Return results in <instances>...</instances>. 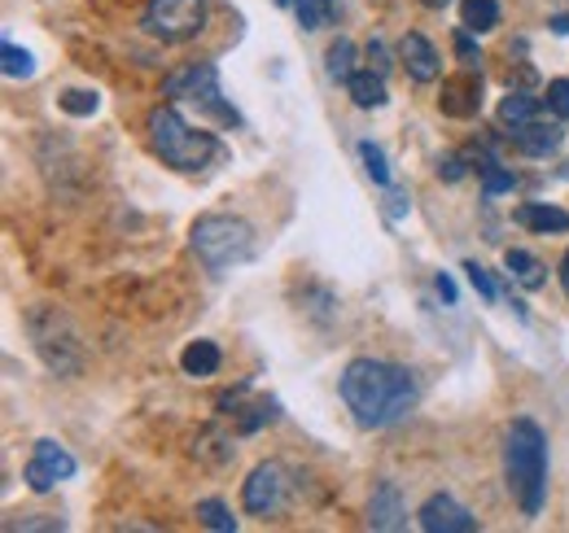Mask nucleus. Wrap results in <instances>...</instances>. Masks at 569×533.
Listing matches in <instances>:
<instances>
[{"instance_id": "7ed1b4c3", "label": "nucleus", "mask_w": 569, "mask_h": 533, "mask_svg": "<svg viewBox=\"0 0 569 533\" xmlns=\"http://www.w3.org/2000/svg\"><path fill=\"white\" fill-rule=\"evenodd\" d=\"M149 144H153V153H158L167 167H176V171H184V175L207 171L214 158L223 153L211 132L189 128V123L180 119V110H171V105H153V110H149Z\"/></svg>"}, {"instance_id": "412c9836", "label": "nucleus", "mask_w": 569, "mask_h": 533, "mask_svg": "<svg viewBox=\"0 0 569 533\" xmlns=\"http://www.w3.org/2000/svg\"><path fill=\"white\" fill-rule=\"evenodd\" d=\"M460 18H465V27L473 36H487V31L499 27V0H465L460 4Z\"/></svg>"}, {"instance_id": "e433bc0d", "label": "nucleus", "mask_w": 569, "mask_h": 533, "mask_svg": "<svg viewBox=\"0 0 569 533\" xmlns=\"http://www.w3.org/2000/svg\"><path fill=\"white\" fill-rule=\"evenodd\" d=\"M421 4H426V9H447L451 0H421Z\"/></svg>"}, {"instance_id": "a878e982", "label": "nucleus", "mask_w": 569, "mask_h": 533, "mask_svg": "<svg viewBox=\"0 0 569 533\" xmlns=\"http://www.w3.org/2000/svg\"><path fill=\"white\" fill-rule=\"evenodd\" d=\"M0 58H4V74H9V79H31V74H36L31 53H27V49H18V44H9V40H4Z\"/></svg>"}, {"instance_id": "4be33fe9", "label": "nucleus", "mask_w": 569, "mask_h": 533, "mask_svg": "<svg viewBox=\"0 0 569 533\" xmlns=\"http://www.w3.org/2000/svg\"><path fill=\"white\" fill-rule=\"evenodd\" d=\"M325 70H329L333 83H351V74H356V44L351 40H333L329 53H325Z\"/></svg>"}, {"instance_id": "9b49d317", "label": "nucleus", "mask_w": 569, "mask_h": 533, "mask_svg": "<svg viewBox=\"0 0 569 533\" xmlns=\"http://www.w3.org/2000/svg\"><path fill=\"white\" fill-rule=\"evenodd\" d=\"M438 110L451 114V119H473L482 110V79L473 70L456 74V79H442V97H438Z\"/></svg>"}, {"instance_id": "473e14b6", "label": "nucleus", "mask_w": 569, "mask_h": 533, "mask_svg": "<svg viewBox=\"0 0 569 533\" xmlns=\"http://www.w3.org/2000/svg\"><path fill=\"white\" fill-rule=\"evenodd\" d=\"M368 62H372L377 74H386V70H390V49H386L381 40H368Z\"/></svg>"}, {"instance_id": "c756f323", "label": "nucleus", "mask_w": 569, "mask_h": 533, "mask_svg": "<svg viewBox=\"0 0 569 533\" xmlns=\"http://www.w3.org/2000/svg\"><path fill=\"white\" fill-rule=\"evenodd\" d=\"M465 171H469L465 153H447V158H438V180H447V184H460V180H465Z\"/></svg>"}, {"instance_id": "c85d7f7f", "label": "nucleus", "mask_w": 569, "mask_h": 533, "mask_svg": "<svg viewBox=\"0 0 569 533\" xmlns=\"http://www.w3.org/2000/svg\"><path fill=\"white\" fill-rule=\"evenodd\" d=\"M456 58H460V67L465 70L482 67V49L473 44V31H469V27H460V31H456Z\"/></svg>"}, {"instance_id": "0eeeda50", "label": "nucleus", "mask_w": 569, "mask_h": 533, "mask_svg": "<svg viewBox=\"0 0 569 533\" xmlns=\"http://www.w3.org/2000/svg\"><path fill=\"white\" fill-rule=\"evenodd\" d=\"M141 27L162 44H189L207 27V0H149Z\"/></svg>"}, {"instance_id": "7c9ffc66", "label": "nucleus", "mask_w": 569, "mask_h": 533, "mask_svg": "<svg viewBox=\"0 0 569 533\" xmlns=\"http://www.w3.org/2000/svg\"><path fill=\"white\" fill-rule=\"evenodd\" d=\"M548 110L557 119H569V79H552L548 83Z\"/></svg>"}, {"instance_id": "c9c22d12", "label": "nucleus", "mask_w": 569, "mask_h": 533, "mask_svg": "<svg viewBox=\"0 0 569 533\" xmlns=\"http://www.w3.org/2000/svg\"><path fill=\"white\" fill-rule=\"evenodd\" d=\"M552 31H557V36H569V18L557 13V18H552Z\"/></svg>"}, {"instance_id": "cd10ccee", "label": "nucleus", "mask_w": 569, "mask_h": 533, "mask_svg": "<svg viewBox=\"0 0 569 533\" xmlns=\"http://www.w3.org/2000/svg\"><path fill=\"white\" fill-rule=\"evenodd\" d=\"M293 13H298V22H302V31H320V27L329 22L325 0H293Z\"/></svg>"}, {"instance_id": "39448f33", "label": "nucleus", "mask_w": 569, "mask_h": 533, "mask_svg": "<svg viewBox=\"0 0 569 533\" xmlns=\"http://www.w3.org/2000/svg\"><path fill=\"white\" fill-rule=\"evenodd\" d=\"M27 333L36 341V354L44 359L49 372L58 376H79L83 368V345L74 341V329L67 324V315H58V306H36L27 315Z\"/></svg>"}, {"instance_id": "f8f14e48", "label": "nucleus", "mask_w": 569, "mask_h": 533, "mask_svg": "<svg viewBox=\"0 0 569 533\" xmlns=\"http://www.w3.org/2000/svg\"><path fill=\"white\" fill-rule=\"evenodd\" d=\"M408 525V503L399 494L395 481H377L372 499H368V530H381V533H395Z\"/></svg>"}, {"instance_id": "393cba45", "label": "nucleus", "mask_w": 569, "mask_h": 533, "mask_svg": "<svg viewBox=\"0 0 569 533\" xmlns=\"http://www.w3.org/2000/svg\"><path fill=\"white\" fill-rule=\"evenodd\" d=\"M359 162H363V171H368L372 184H390V162H386V153L372 140H359Z\"/></svg>"}, {"instance_id": "bb28decb", "label": "nucleus", "mask_w": 569, "mask_h": 533, "mask_svg": "<svg viewBox=\"0 0 569 533\" xmlns=\"http://www.w3.org/2000/svg\"><path fill=\"white\" fill-rule=\"evenodd\" d=\"M97 105H101V97H97V92H88V88H71V92H62V110L74 114V119L97 114Z\"/></svg>"}, {"instance_id": "f704fd0d", "label": "nucleus", "mask_w": 569, "mask_h": 533, "mask_svg": "<svg viewBox=\"0 0 569 533\" xmlns=\"http://www.w3.org/2000/svg\"><path fill=\"white\" fill-rule=\"evenodd\" d=\"M9 530H62V521H53V516H31V521L9 525Z\"/></svg>"}, {"instance_id": "2eb2a0df", "label": "nucleus", "mask_w": 569, "mask_h": 533, "mask_svg": "<svg viewBox=\"0 0 569 533\" xmlns=\"http://www.w3.org/2000/svg\"><path fill=\"white\" fill-rule=\"evenodd\" d=\"M517 223L530 228V232H569V210L548 205V201H526L517 210Z\"/></svg>"}, {"instance_id": "f03ea898", "label": "nucleus", "mask_w": 569, "mask_h": 533, "mask_svg": "<svg viewBox=\"0 0 569 533\" xmlns=\"http://www.w3.org/2000/svg\"><path fill=\"white\" fill-rule=\"evenodd\" d=\"M503 472H508V490L517 499V507L526 516H539L548 503V433L521 415L508 424L503 438Z\"/></svg>"}, {"instance_id": "9d476101", "label": "nucleus", "mask_w": 569, "mask_h": 533, "mask_svg": "<svg viewBox=\"0 0 569 533\" xmlns=\"http://www.w3.org/2000/svg\"><path fill=\"white\" fill-rule=\"evenodd\" d=\"M417 521H421V530L426 533H473L478 530V516H473L465 503H456L451 494H429Z\"/></svg>"}, {"instance_id": "4468645a", "label": "nucleus", "mask_w": 569, "mask_h": 533, "mask_svg": "<svg viewBox=\"0 0 569 533\" xmlns=\"http://www.w3.org/2000/svg\"><path fill=\"white\" fill-rule=\"evenodd\" d=\"M508 135L526 158H552L561 149V140H566V132L557 123H526V128H512Z\"/></svg>"}, {"instance_id": "f3484780", "label": "nucleus", "mask_w": 569, "mask_h": 533, "mask_svg": "<svg viewBox=\"0 0 569 533\" xmlns=\"http://www.w3.org/2000/svg\"><path fill=\"white\" fill-rule=\"evenodd\" d=\"M503 266H508V275H512L521 289H530V293L548 284V266L539 263L530 250H508V254H503Z\"/></svg>"}, {"instance_id": "ddd939ff", "label": "nucleus", "mask_w": 569, "mask_h": 533, "mask_svg": "<svg viewBox=\"0 0 569 533\" xmlns=\"http://www.w3.org/2000/svg\"><path fill=\"white\" fill-rule=\"evenodd\" d=\"M399 62H403V70H408L417 83H433V79H438V70H442L438 49L429 44L426 36H417V31L399 40Z\"/></svg>"}, {"instance_id": "6ab92c4d", "label": "nucleus", "mask_w": 569, "mask_h": 533, "mask_svg": "<svg viewBox=\"0 0 569 533\" xmlns=\"http://www.w3.org/2000/svg\"><path fill=\"white\" fill-rule=\"evenodd\" d=\"M535 114H539V97H530L526 88H512L499 101V123L503 128H526V123H535Z\"/></svg>"}, {"instance_id": "dca6fc26", "label": "nucleus", "mask_w": 569, "mask_h": 533, "mask_svg": "<svg viewBox=\"0 0 569 533\" xmlns=\"http://www.w3.org/2000/svg\"><path fill=\"white\" fill-rule=\"evenodd\" d=\"M347 92H351V101H356L359 110H381L386 101H390V92H386V74H377V70H356L351 74V83H347Z\"/></svg>"}, {"instance_id": "5701e85b", "label": "nucleus", "mask_w": 569, "mask_h": 533, "mask_svg": "<svg viewBox=\"0 0 569 533\" xmlns=\"http://www.w3.org/2000/svg\"><path fill=\"white\" fill-rule=\"evenodd\" d=\"M198 521L214 533H237V516L223 507V499H202L198 503Z\"/></svg>"}, {"instance_id": "58836bf2", "label": "nucleus", "mask_w": 569, "mask_h": 533, "mask_svg": "<svg viewBox=\"0 0 569 533\" xmlns=\"http://www.w3.org/2000/svg\"><path fill=\"white\" fill-rule=\"evenodd\" d=\"M325 9H329V18H333V13H338V0H325Z\"/></svg>"}, {"instance_id": "2f4dec72", "label": "nucleus", "mask_w": 569, "mask_h": 533, "mask_svg": "<svg viewBox=\"0 0 569 533\" xmlns=\"http://www.w3.org/2000/svg\"><path fill=\"white\" fill-rule=\"evenodd\" d=\"M465 271H469V284H473V289H478V293H482V298H487V302H496V298H499V289H496V280H491V275H487V266H478V263H465Z\"/></svg>"}, {"instance_id": "4c0bfd02", "label": "nucleus", "mask_w": 569, "mask_h": 533, "mask_svg": "<svg viewBox=\"0 0 569 533\" xmlns=\"http://www.w3.org/2000/svg\"><path fill=\"white\" fill-rule=\"evenodd\" d=\"M561 280H569V250H566V259H561Z\"/></svg>"}, {"instance_id": "1a4fd4ad", "label": "nucleus", "mask_w": 569, "mask_h": 533, "mask_svg": "<svg viewBox=\"0 0 569 533\" xmlns=\"http://www.w3.org/2000/svg\"><path fill=\"white\" fill-rule=\"evenodd\" d=\"M74 472H79V464H74L71 451H67L62 442H53V438H40V442H36V455L22 467V481H27V490L49 494L58 481H71Z\"/></svg>"}, {"instance_id": "ea45409f", "label": "nucleus", "mask_w": 569, "mask_h": 533, "mask_svg": "<svg viewBox=\"0 0 569 533\" xmlns=\"http://www.w3.org/2000/svg\"><path fill=\"white\" fill-rule=\"evenodd\" d=\"M277 4H281V9H284V4H293V0H277Z\"/></svg>"}, {"instance_id": "aec40b11", "label": "nucleus", "mask_w": 569, "mask_h": 533, "mask_svg": "<svg viewBox=\"0 0 569 533\" xmlns=\"http://www.w3.org/2000/svg\"><path fill=\"white\" fill-rule=\"evenodd\" d=\"M478 175H482L487 198H499V193H512V189H517V175L499 167L496 153H478Z\"/></svg>"}, {"instance_id": "a19ab883", "label": "nucleus", "mask_w": 569, "mask_h": 533, "mask_svg": "<svg viewBox=\"0 0 569 533\" xmlns=\"http://www.w3.org/2000/svg\"><path fill=\"white\" fill-rule=\"evenodd\" d=\"M566 293H569V280H566Z\"/></svg>"}, {"instance_id": "6e6552de", "label": "nucleus", "mask_w": 569, "mask_h": 533, "mask_svg": "<svg viewBox=\"0 0 569 533\" xmlns=\"http://www.w3.org/2000/svg\"><path fill=\"white\" fill-rule=\"evenodd\" d=\"M284 503H289V472H284V464L268 460V464H259L246 476V485H241V507H246L250 516L277 521L284 512Z\"/></svg>"}, {"instance_id": "423d86ee", "label": "nucleus", "mask_w": 569, "mask_h": 533, "mask_svg": "<svg viewBox=\"0 0 569 533\" xmlns=\"http://www.w3.org/2000/svg\"><path fill=\"white\" fill-rule=\"evenodd\" d=\"M162 92L176 97V101L202 105L219 123H241V114H237V110L223 101V92H219V70H214L211 62H189V67L171 70L167 83H162Z\"/></svg>"}, {"instance_id": "f257e3e1", "label": "nucleus", "mask_w": 569, "mask_h": 533, "mask_svg": "<svg viewBox=\"0 0 569 533\" xmlns=\"http://www.w3.org/2000/svg\"><path fill=\"white\" fill-rule=\"evenodd\" d=\"M338 390H342V402L356 415L359 429H390L421 399L417 376L386 359H351L342 368Z\"/></svg>"}, {"instance_id": "20e7f679", "label": "nucleus", "mask_w": 569, "mask_h": 533, "mask_svg": "<svg viewBox=\"0 0 569 533\" xmlns=\"http://www.w3.org/2000/svg\"><path fill=\"white\" fill-rule=\"evenodd\" d=\"M189 245H193L198 263L207 271L223 275V271L254 259V228L246 219H237V214H202L189 228Z\"/></svg>"}, {"instance_id": "a211bd4d", "label": "nucleus", "mask_w": 569, "mask_h": 533, "mask_svg": "<svg viewBox=\"0 0 569 533\" xmlns=\"http://www.w3.org/2000/svg\"><path fill=\"white\" fill-rule=\"evenodd\" d=\"M219 345L214 341H193V345H184V354H180V368H184V376H193V381H207L219 372Z\"/></svg>"}, {"instance_id": "72a5a7b5", "label": "nucleus", "mask_w": 569, "mask_h": 533, "mask_svg": "<svg viewBox=\"0 0 569 533\" xmlns=\"http://www.w3.org/2000/svg\"><path fill=\"white\" fill-rule=\"evenodd\" d=\"M433 289H438V298H442L447 306H456V284H451V275H447V271H438V275H433Z\"/></svg>"}, {"instance_id": "b1692460", "label": "nucleus", "mask_w": 569, "mask_h": 533, "mask_svg": "<svg viewBox=\"0 0 569 533\" xmlns=\"http://www.w3.org/2000/svg\"><path fill=\"white\" fill-rule=\"evenodd\" d=\"M232 415H237V429H241V433H259L263 424H272V420L281 415V406L272 399H263V402H254L250 411H232Z\"/></svg>"}]
</instances>
